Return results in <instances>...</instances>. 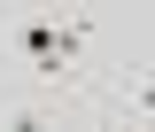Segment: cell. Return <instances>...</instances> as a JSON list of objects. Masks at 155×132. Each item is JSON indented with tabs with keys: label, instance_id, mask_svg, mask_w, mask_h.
Instances as JSON below:
<instances>
[{
	"label": "cell",
	"instance_id": "6da1fadb",
	"mask_svg": "<svg viewBox=\"0 0 155 132\" xmlns=\"http://www.w3.org/2000/svg\"><path fill=\"white\" fill-rule=\"evenodd\" d=\"M101 124H116V132H155V55L109 70V86H101Z\"/></svg>",
	"mask_w": 155,
	"mask_h": 132
},
{
	"label": "cell",
	"instance_id": "7a4b0ae2",
	"mask_svg": "<svg viewBox=\"0 0 155 132\" xmlns=\"http://www.w3.org/2000/svg\"><path fill=\"white\" fill-rule=\"evenodd\" d=\"M62 93H39V86H16L0 93V132H62Z\"/></svg>",
	"mask_w": 155,
	"mask_h": 132
}]
</instances>
